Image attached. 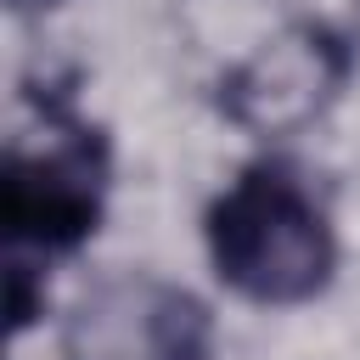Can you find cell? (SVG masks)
I'll list each match as a JSON object with an SVG mask.
<instances>
[{
	"instance_id": "cell-1",
	"label": "cell",
	"mask_w": 360,
	"mask_h": 360,
	"mask_svg": "<svg viewBox=\"0 0 360 360\" xmlns=\"http://www.w3.org/2000/svg\"><path fill=\"white\" fill-rule=\"evenodd\" d=\"M112 186L107 129L73 107V90H28V118L6 135L0 158V231L6 259H56L96 236Z\"/></svg>"
},
{
	"instance_id": "cell-2",
	"label": "cell",
	"mask_w": 360,
	"mask_h": 360,
	"mask_svg": "<svg viewBox=\"0 0 360 360\" xmlns=\"http://www.w3.org/2000/svg\"><path fill=\"white\" fill-rule=\"evenodd\" d=\"M202 242H208L214 276L259 309L309 304L326 292L338 270L332 219L321 197L298 180V169L281 158L248 163L208 202Z\"/></svg>"
},
{
	"instance_id": "cell-3",
	"label": "cell",
	"mask_w": 360,
	"mask_h": 360,
	"mask_svg": "<svg viewBox=\"0 0 360 360\" xmlns=\"http://www.w3.org/2000/svg\"><path fill=\"white\" fill-rule=\"evenodd\" d=\"M349 68V39L315 17H298L259 39V51H248L219 79V112L248 135H292L338 101Z\"/></svg>"
},
{
	"instance_id": "cell-4",
	"label": "cell",
	"mask_w": 360,
	"mask_h": 360,
	"mask_svg": "<svg viewBox=\"0 0 360 360\" xmlns=\"http://www.w3.org/2000/svg\"><path fill=\"white\" fill-rule=\"evenodd\" d=\"M62 360H214V315L158 276H112L79 298Z\"/></svg>"
},
{
	"instance_id": "cell-5",
	"label": "cell",
	"mask_w": 360,
	"mask_h": 360,
	"mask_svg": "<svg viewBox=\"0 0 360 360\" xmlns=\"http://www.w3.org/2000/svg\"><path fill=\"white\" fill-rule=\"evenodd\" d=\"M11 11H51V6H62V0H6Z\"/></svg>"
}]
</instances>
